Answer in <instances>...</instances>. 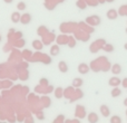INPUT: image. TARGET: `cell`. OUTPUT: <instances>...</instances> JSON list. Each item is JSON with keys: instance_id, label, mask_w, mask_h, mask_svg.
<instances>
[{"instance_id": "4fadbf2b", "label": "cell", "mask_w": 127, "mask_h": 123, "mask_svg": "<svg viewBox=\"0 0 127 123\" xmlns=\"http://www.w3.org/2000/svg\"><path fill=\"white\" fill-rule=\"evenodd\" d=\"M121 122H122V119L118 115H114V117L110 118V123H121Z\"/></svg>"}, {"instance_id": "30bf717a", "label": "cell", "mask_w": 127, "mask_h": 123, "mask_svg": "<svg viewBox=\"0 0 127 123\" xmlns=\"http://www.w3.org/2000/svg\"><path fill=\"white\" fill-rule=\"evenodd\" d=\"M107 17L109 19H115L117 17V13H116V10L115 9H110V10L107 11Z\"/></svg>"}, {"instance_id": "ba28073f", "label": "cell", "mask_w": 127, "mask_h": 123, "mask_svg": "<svg viewBox=\"0 0 127 123\" xmlns=\"http://www.w3.org/2000/svg\"><path fill=\"white\" fill-rule=\"evenodd\" d=\"M110 95H112L113 97H118V96H121V95H122V90H119L117 86H115V87L113 88V91H112V93H110Z\"/></svg>"}, {"instance_id": "5bb4252c", "label": "cell", "mask_w": 127, "mask_h": 123, "mask_svg": "<svg viewBox=\"0 0 127 123\" xmlns=\"http://www.w3.org/2000/svg\"><path fill=\"white\" fill-rule=\"evenodd\" d=\"M32 46L35 47L36 49H38V51H40V49L42 48V44L39 42V40H35V42L32 43Z\"/></svg>"}, {"instance_id": "9c48e42d", "label": "cell", "mask_w": 127, "mask_h": 123, "mask_svg": "<svg viewBox=\"0 0 127 123\" xmlns=\"http://www.w3.org/2000/svg\"><path fill=\"white\" fill-rule=\"evenodd\" d=\"M83 84H84V81L81 78H79V77H77V78H75L72 81V86L74 87H80Z\"/></svg>"}, {"instance_id": "6da1fadb", "label": "cell", "mask_w": 127, "mask_h": 123, "mask_svg": "<svg viewBox=\"0 0 127 123\" xmlns=\"http://www.w3.org/2000/svg\"><path fill=\"white\" fill-rule=\"evenodd\" d=\"M31 20H32V16L30 13H24V15H21V18H20V22L22 25H29L31 22Z\"/></svg>"}, {"instance_id": "2e32d148", "label": "cell", "mask_w": 127, "mask_h": 123, "mask_svg": "<svg viewBox=\"0 0 127 123\" xmlns=\"http://www.w3.org/2000/svg\"><path fill=\"white\" fill-rule=\"evenodd\" d=\"M55 96H56V99H62V97H63V90H62V88H57Z\"/></svg>"}, {"instance_id": "603a6c76", "label": "cell", "mask_w": 127, "mask_h": 123, "mask_svg": "<svg viewBox=\"0 0 127 123\" xmlns=\"http://www.w3.org/2000/svg\"><path fill=\"white\" fill-rule=\"evenodd\" d=\"M126 33H127V28H126Z\"/></svg>"}, {"instance_id": "7402d4cb", "label": "cell", "mask_w": 127, "mask_h": 123, "mask_svg": "<svg viewBox=\"0 0 127 123\" xmlns=\"http://www.w3.org/2000/svg\"><path fill=\"white\" fill-rule=\"evenodd\" d=\"M124 48H125V49H126V51H127V43H126V44H125V45H124Z\"/></svg>"}, {"instance_id": "9a60e30c", "label": "cell", "mask_w": 127, "mask_h": 123, "mask_svg": "<svg viewBox=\"0 0 127 123\" xmlns=\"http://www.w3.org/2000/svg\"><path fill=\"white\" fill-rule=\"evenodd\" d=\"M26 7H27V4L25 3L24 1H20L19 3L17 4V8H18V10H19V11H21V10H25V9H26Z\"/></svg>"}, {"instance_id": "d6986e66", "label": "cell", "mask_w": 127, "mask_h": 123, "mask_svg": "<svg viewBox=\"0 0 127 123\" xmlns=\"http://www.w3.org/2000/svg\"><path fill=\"white\" fill-rule=\"evenodd\" d=\"M4 2H6V3H8V4H10V3H12L13 2V0H3Z\"/></svg>"}, {"instance_id": "ffe728a7", "label": "cell", "mask_w": 127, "mask_h": 123, "mask_svg": "<svg viewBox=\"0 0 127 123\" xmlns=\"http://www.w3.org/2000/svg\"><path fill=\"white\" fill-rule=\"evenodd\" d=\"M40 83L41 84H47L48 82H47V79H40Z\"/></svg>"}, {"instance_id": "ac0fdd59", "label": "cell", "mask_w": 127, "mask_h": 123, "mask_svg": "<svg viewBox=\"0 0 127 123\" xmlns=\"http://www.w3.org/2000/svg\"><path fill=\"white\" fill-rule=\"evenodd\" d=\"M122 85H123L124 88H127V77H125V78L122 81Z\"/></svg>"}, {"instance_id": "7a4b0ae2", "label": "cell", "mask_w": 127, "mask_h": 123, "mask_svg": "<svg viewBox=\"0 0 127 123\" xmlns=\"http://www.w3.org/2000/svg\"><path fill=\"white\" fill-rule=\"evenodd\" d=\"M100 113L104 118H108L110 115V109L107 105L103 104V105H100Z\"/></svg>"}, {"instance_id": "8fae6325", "label": "cell", "mask_w": 127, "mask_h": 123, "mask_svg": "<svg viewBox=\"0 0 127 123\" xmlns=\"http://www.w3.org/2000/svg\"><path fill=\"white\" fill-rule=\"evenodd\" d=\"M112 72L114 73V74H119V73L122 72V67H121V65H119V64H115V65H113Z\"/></svg>"}, {"instance_id": "e0dca14e", "label": "cell", "mask_w": 127, "mask_h": 123, "mask_svg": "<svg viewBox=\"0 0 127 123\" xmlns=\"http://www.w3.org/2000/svg\"><path fill=\"white\" fill-rule=\"evenodd\" d=\"M104 51H106V52H114V46L113 45H107V46H105L104 47Z\"/></svg>"}, {"instance_id": "8992f818", "label": "cell", "mask_w": 127, "mask_h": 123, "mask_svg": "<svg viewBox=\"0 0 127 123\" xmlns=\"http://www.w3.org/2000/svg\"><path fill=\"white\" fill-rule=\"evenodd\" d=\"M98 120H99L98 115H97L95 112H90L89 114H88V122H90V123H97V122H98Z\"/></svg>"}, {"instance_id": "52a82bcc", "label": "cell", "mask_w": 127, "mask_h": 123, "mask_svg": "<svg viewBox=\"0 0 127 123\" xmlns=\"http://www.w3.org/2000/svg\"><path fill=\"white\" fill-rule=\"evenodd\" d=\"M58 67H59V70L62 73H67L68 72V65L66 64V62H59V64H58Z\"/></svg>"}, {"instance_id": "7c38bea8", "label": "cell", "mask_w": 127, "mask_h": 123, "mask_svg": "<svg viewBox=\"0 0 127 123\" xmlns=\"http://www.w3.org/2000/svg\"><path fill=\"white\" fill-rule=\"evenodd\" d=\"M50 54L53 56L58 55V54H59V47H58V46H53L50 48Z\"/></svg>"}, {"instance_id": "5b68a950", "label": "cell", "mask_w": 127, "mask_h": 123, "mask_svg": "<svg viewBox=\"0 0 127 123\" xmlns=\"http://www.w3.org/2000/svg\"><path fill=\"white\" fill-rule=\"evenodd\" d=\"M20 18H21V13L19 11H15L11 15V21L13 24H17V22H20Z\"/></svg>"}, {"instance_id": "44dd1931", "label": "cell", "mask_w": 127, "mask_h": 123, "mask_svg": "<svg viewBox=\"0 0 127 123\" xmlns=\"http://www.w3.org/2000/svg\"><path fill=\"white\" fill-rule=\"evenodd\" d=\"M124 105H125V106H127V99H125V100H124Z\"/></svg>"}, {"instance_id": "277c9868", "label": "cell", "mask_w": 127, "mask_h": 123, "mask_svg": "<svg viewBox=\"0 0 127 123\" xmlns=\"http://www.w3.org/2000/svg\"><path fill=\"white\" fill-rule=\"evenodd\" d=\"M108 84H109L110 86H118L119 84H122V81L119 79V77H117V76H113L112 78L108 81Z\"/></svg>"}, {"instance_id": "3957f363", "label": "cell", "mask_w": 127, "mask_h": 123, "mask_svg": "<svg viewBox=\"0 0 127 123\" xmlns=\"http://www.w3.org/2000/svg\"><path fill=\"white\" fill-rule=\"evenodd\" d=\"M78 72L80 73V74H87V73L89 72V67H88L87 64L81 63V64H79V66H78Z\"/></svg>"}]
</instances>
